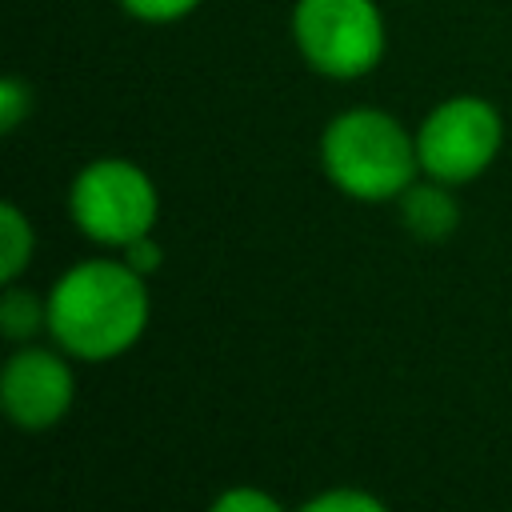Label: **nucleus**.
I'll use <instances>...</instances> for the list:
<instances>
[{"instance_id": "obj_7", "label": "nucleus", "mask_w": 512, "mask_h": 512, "mask_svg": "<svg viewBox=\"0 0 512 512\" xmlns=\"http://www.w3.org/2000/svg\"><path fill=\"white\" fill-rule=\"evenodd\" d=\"M396 208H400V224L416 240H448L460 224V204L452 196V184H440L432 176H420L416 184H408Z\"/></svg>"}, {"instance_id": "obj_13", "label": "nucleus", "mask_w": 512, "mask_h": 512, "mask_svg": "<svg viewBox=\"0 0 512 512\" xmlns=\"http://www.w3.org/2000/svg\"><path fill=\"white\" fill-rule=\"evenodd\" d=\"M28 112H32V88L20 76H4L0 80V132H16Z\"/></svg>"}, {"instance_id": "obj_5", "label": "nucleus", "mask_w": 512, "mask_h": 512, "mask_svg": "<svg viewBox=\"0 0 512 512\" xmlns=\"http://www.w3.org/2000/svg\"><path fill=\"white\" fill-rule=\"evenodd\" d=\"M504 148V116L492 100L460 92L432 104L416 128L420 172L440 184H472Z\"/></svg>"}, {"instance_id": "obj_8", "label": "nucleus", "mask_w": 512, "mask_h": 512, "mask_svg": "<svg viewBox=\"0 0 512 512\" xmlns=\"http://www.w3.org/2000/svg\"><path fill=\"white\" fill-rule=\"evenodd\" d=\"M0 332L12 344H32L40 332H48V296H36L20 280L16 284H4V296H0Z\"/></svg>"}, {"instance_id": "obj_3", "label": "nucleus", "mask_w": 512, "mask_h": 512, "mask_svg": "<svg viewBox=\"0 0 512 512\" xmlns=\"http://www.w3.org/2000/svg\"><path fill=\"white\" fill-rule=\"evenodd\" d=\"M68 216L84 240L124 252L132 240L156 232L160 188L128 156H96L68 184Z\"/></svg>"}, {"instance_id": "obj_10", "label": "nucleus", "mask_w": 512, "mask_h": 512, "mask_svg": "<svg viewBox=\"0 0 512 512\" xmlns=\"http://www.w3.org/2000/svg\"><path fill=\"white\" fill-rule=\"evenodd\" d=\"M296 512H392V508L376 492H368V488L336 484V488H324V492L308 496Z\"/></svg>"}, {"instance_id": "obj_2", "label": "nucleus", "mask_w": 512, "mask_h": 512, "mask_svg": "<svg viewBox=\"0 0 512 512\" xmlns=\"http://www.w3.org/2000/svg\"><path fill=\"white\" fill-rule=\"evenodd\" d=\"M320 168L336 192L360 204L400 200L404 188L424 176L416 132L376 104H352L324 124Z\"/></svg>"}, {"instance_id": "obj_11", "label": "nucleus", "mask_w": 512, "mask_h": 512, "mask_svg": "<svg viewBox=\"0 0 512 512\" xmlns=\"http://www.w3.org/2000/svg\"><path fill=\"white\" fill-rule=\"evenodd\" d=\"M208 512H288V508L256 484H232L208 504Z\"/></svg>"}, {"instance_id": "obj_14", "label": "nucleus", "mask_w": 512, "mask_h": 512, "mask_svg": "<svg viewBox=\"0 0 512 512\" xmlns=\"http://www.w3.org/2000/svg\"><path fill=\"white\" fill-rule=\"evenodd\" d=\"M140 276H152V272H160V264H164V248H160V240L148 232V236H140V240H132L124 252H120Z\"/></svg>"}, {"instance_id": "obj_1", "label": "nucleus", "mask_w": 512, "mask_h": 512, "mask_svg": "<svg viewBox=\"0 0 512 512\" xmlns=\"http://www.w3.org/2000/svg\"><path fill=\"white\" fill-rule=\"evenodd\" d=\"M48 296V336L72 360L108 364L140 344L152 320L148 276L124 256H88L64 268Z\"/></svg>"}, {"instance_id": "obj_6", "label": "nucleus", "mask_w": 512, "mask_h": 512, "mask_svg": "<svg viewBox=\"0 0 512 512\" xmlns=\"http://www.w3.org/2000/svg\"><path fill=\"white\" fill-rule=\"evenodd\" d=\"M76 400V372L64 348L16 344L0 368V408L20 432L56 428Z\"/></svg>"}, {"instance_id": "obj_9", "label": "nucleus", "mask_w": 512, "mask_h": 512, "mask_svg": "<svg viewBox=\"0 0 512 512\" xmlns=\"http://www.w3.org/2000/svg\"><path fill=\"white\" fill-rule=\"evenodd\" d=\"M32 252H36V228H32V220L24 216L20 204L4 200L0 204V280L4 284H16L24 276V268L32 264Z\"/></svg>"}, {"instance_id": "obj_12", "label": "nucleus", "mask_w": 512, "mask_h": 512, "mask_svg": "<svg viewBox=\"0 0 512 512\" xmlns=\"http://www.w3.org/2000/svg\"><path fill=\"white\" fill-rule=\"evenodd\" d=\"M116 4L140 24H176V20L192 16L204 0H116Z\"/></svg>"}, {"instance_id": "obj_4", "label": "nucleus", "mask_w": 512, "mask_h": 512, "mask_svg": "<svg viewBox=\"0 0 512 512\" xmlns=\"http://www.w3.org/2000/svg\"><path fill=\"white\" fill-rule=\"evenodd\" d=\"M288 28L300 60L336 84L376 72L388 52V24L376 0H296Z\"/></svg>"}]
</instances>
